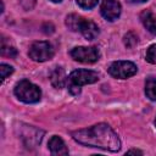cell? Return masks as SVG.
Here are the masks:
<instances>
[{
  "label": "cell",
  "mask_w": 156,
  "mask_h": 156,
  "mask_svg": "<svg viewBox=\"0 0 156 156\" xmlns=\"http://www.w3.org/2000/svg\"><path fill=\"white\" fill-rule=\"evenodd\" d=\"M1 55L6 56V57H16L17 50L13 46H10V44L6 45L5 39H2V43H1Z\"/></svg>",
  "instance_id": "9a60e30c"
},
{
  "label": "cell",
  "mask_w": 156,
  "mask_h": 156,
  "mask_svg": "<svg viewBox=\"0 0 156 156\" xmlns=\"http://www.w3.org/2000/svg\"><path fill=\"white\" fill-rule=\"evenodd\" d=\"M130 2H134V4H140V2H145L147 0H129Z\"/></svg>",
  "instance_id": "7402d4cb"
},
{
  "label": "cell",
  "mask_w": 156,
  "mask_h": 156,
  "mask_svg": "<svg viewBox=\"0 0 156 156\" xmlns=\"http://www.w3.org/2000/svg\"><path fill=\"white\" fill-rule=\"evenodd\" d=\"M155 123H156V121H155Z\"/></svg>",
  "instance_id": "cb8c5ba5"
},
{
  "label": "cell",
  "mask_w": 156,
  "mask_h": 156,
  "mask_svg": "<svg viewBox=\"0 0 156 156\" xmlns=\"http://www.w3.org/2000/svg\"><path fill=\"white\" fill-rule=\"evenodd\" d=\"M43 32L46 33V34H51L54 32V26L51 23H45L43 26Z\"/></svg>",
  "instance_id": "ffe728a7"
},
{
  "label": "cell",
  "mask_w": 156,
  "mask_h": 156,
  "mask_svg": "<svg viewBox=\"0 0 156 156\" xmlns=\"http://www.w3.org/2000/svg\"><path fill=\"white\" fill-rule=\"evenodd\" d=\"M49 149L52 155H67L68 154V149L66 147V144L57 135H54L49 140Z\"/></svg>",
  "instance_id": "9c48e42d"
},
{
  "label": "cell",
  "mask_w": 156,
  "mask_h": 156,
  "mask_svg": "<svg viewBox=\"0 0 156 156\" xmlns=\"http://www.w3.org/2000/svg\"><path fill=\"white\" fill-rule=\"evenodd\" d=\"M145 94L150 100L156 101V77H149L146 79V82H145Z\"/></svg>",
  "instance_id": "4fadbf2b"
},
{
  "label": "cell",
  "mask_w": 156,
  "mask_h": 156,
  "mask_svg": "<svg viewBox=\"0 0 156 156\" xmlns=\"http://www.w3.org/2000/svg\"><path fill=\"white\" fill-rule=\"evenodd\" d=\"M50 82L51 84L57 88V89H61L63 88L65 83H66V73L63 71V68L61 67H55L51 73H50Z\"/></svg>",
  "instance_id": "30bf717a"
},
{
  "label": "cell",
  "mask_w": 156,
  "mask_h": 156,
  "mask_svg": "<svg viewBox=\"0 0 156 156\" xmlns=\"http://www.w3.org/2000/svg\"><path fill=\"white\" fill-rule=\"evenodd\" d=\"M123 43L128 49H133L136 43H138V37L133 33V32H128L124 37H123Z\"/></svg>",
  "instance_id": "5bb4252c"
},
{
  "label": "cell",
  "mask_w": 156,
  "mask_h": 156,
  "mask_svg": "<svg viewBox=\"0 0 156 156\" xmlns=\"http://www.w3.org/2000/svg\"><path fill=\"white\" fill-rule=\"evenodd\" d=\"M51 1H54V2H61L62 0H51Z\"/></svg>",
  "instance_id": "603a6c76"
},
{
  "label": "cell",
  "mask_w": 156,
  "mask_h": 156,
  "mask_svg": "<svg viewBox=\"0 0 156 156\" xmlns=\"http://www.w3.org/2000/svg\"><path fill=\"white\" fill-rule=\"evenodd\" d=\"M13 91H15V95L17 96V99L26 102V104L38 102L41 98V91H40L39 87H37L35 84L30 83L27 79L20 80L15 85Z\"/></svg>",
  "instance_id": "3957f363"
},
{
  "label": "cell",
  "mask_w": 156,
  "mask_h": 156,
  "mask_svg": "<svg viewBox=\"0 0 156 156\" xmlns=\"http://www.w3.org/2000/svg\"><path fill=\"white\" fill-rule=\"evenodd\" d=\"M141 21H143V24L145 26V28L151 34L156 35V15L146 11L141 15Z\"/></svg>",
  "instance_id": "8fae6325"
},
{
  "label": "cell",
  "mask_w": 156,
  "mask_h": 156,
  "mask_svg": "<svg viewBox=\"0 0 156 156\" xmlns=\"http://www.w3.org/2000/svg\"><path fill=\"white\" fill-rule=\"evenodd\" d=\"M83 37L88 40H94L98 35H99V27L93 22V21H89V20H83V23L80 26V30H79Z\"/></svg>",
  "instance_id": "ba28073f"
},
{
  "label": "cell",
  "mask_w": 156,
  "mask_h": 156,
  "mask_svg": "<svg viewBox=\"0 0 156 156\" xmlns=\"http://www.w3.org/2000/svg\"><path fill=\"white\" fill-rule=\"evenodd\" d=\"M146 61L149 63L156 65V44H152L151 46H149L146 51Z\"/></svg>",
  "instance_id": "2e32d148"
},
{
  "label": "cell",
  "mask_w": 156,
  "mask_h": 156,
  "mask_svg": "<svg viewBox=\"0 0 156 156\" xmlns=\"http://www.w3.org/2000/svg\"><path fill=\"white\" fill-rule=\"evenodd\" d=\"M12 72H13V68H12L10 65H6V63H1V65H0V76H1V80H2V82H4Z\"/></svg>",
  "instance_id": "e0dca14e"
},
{
  "label": "cell",
  "mask_w": 156,
  "mask_h": 156,
  "mask_svg": "<svg viewBox=\"0 0 156 156\" xmlns=\"http://www.w3.org/2000/svg\"><path fill=\"white\" fill-rule=\"evenodd\" d=\"M83 17L78 16V15H68L66 17V26L68 27V29H71L72 32H78L80 30V26L83 23Z\"/></svg>",
  "instance_id": "7c38bea8"
},
{
  "label": "cell",
  "mask_w": 156,
  "mask_h": 156,
  "mask_svg": "<svg viewBox=\"0 0 156 156\" xmlns=\"http://www.w3.org/2000/svg\"><path fill=\"white\" fill-rule=\"evenodd\" d=\"M107 71L115 78L126 79L134 76L138 71V67L130 61H116L110 65Z\"/></svg>",
  "instance_id": "5b68a950"
},
{
  "label": "cell",
  "mask_w": 156,
  "mask_h": 156,
  "mask_svg": "<svg viewBox=\"0 0 156 156\" xmlns=\"http://www.w3.org/2000/svg\"><path fill=\"white\" fill-rule=\"evenodd\" d=\"M71 56L73 60L82 62V63H94L99 60L100 52L96 48H85V46H78L71 50Z\"/></svg>",
  "instance_id": "8992f818"
},
{
  "label": "cell",
  "mask_w": 156,
  "mask_h": 156,
  "mask_svg": "<svg viewBox=\"0 0 156 156\" xmlns=\"http://www.w3.org/2000/svg\"><path fill=\"white\" fill-rule=\"evenodd\" d=\"M100 11L105 20L115 21L121 15V5L117 0H102Z\"/></svg>",
  "instance_id": "52a82bcc"
},
{
  "label": "cell",
  "mask_w": 156,
  "mask_h": 156,
  "mask_svg": "<svg viewBox=\"0 0 156 156\" xmlns=\"http://www.w3.org/2000/svg\"><path fill=\"white\" fill-rule=\"evenodd\" d=\"M128 154H140V155H141L143 152H141V151H139V150H129V151H128Z\"/></svg>",
  "instance_id": "44dd1931"
},
{
  "label": "cell",
  "mask_w": 156,
  "mask_h": 156,
  "mask_svg": "<svg viewBox=\"0 0 156 156\" xmlns=\"http://www.w3.org/2000/svg\"><path fill=\"white\" fill-rule=\"evenodd\" d=\"M99 80V74L91 69H76L68 77V90L73 95L80 93V87Z\"/></svg>",
  "instance_id": "7a4b0ae2"
},
{
  "label": "cell",
  "mask_w": 156,
  "mask_h": 156,
  "mask_svg": "<svg viewBox=\"0 0 156 156\" xmlns=\"http://www.w3.org/2000/svg\"><path fill=\"white\" fill-rule=\"evenodd\" d=\"M20 4L21 6L24 9V10H32L35 5V0H20Z\"/></svg>",
  "instance_id": "d6986e66"
},
{
  "label": "cell",
  "mask_w": 156,
  "mask_h": 156,
  "mask_svg": "<svg viewBox=\"0 0 156 156\" xmlns=\"http://www.w3.org/2000/svg\"><path fill=\"white\" fill-rule=\"evenodd\" d=\"M98 1L99 0H77V4L84 10H90L98 5Z\"/></svg>",
  "instance_id": "ac0fdd59"
},
{
  "label": "cell",
  "mask_w": 156,
  "mask_h": 156,
  "mask_svg": "<svg viewBox=\"0 0 156 156\" xmlns=\"http://www.w3.org/2000/svg\"><path fill=\"white\" fill-rule=\"evenodd\" d=\"M28 55L33 61L44 62L54 56V49L48 41H35L30 45Z\"/></svg>",
  "instance_id": "277c9868"
},
{
  "label": "cell",
  "mask_w": 156,
  "mask_h": 156,
  "mask_svg": "<svg viewBox=\"0 0 156 156\" xmlns=\"http://www.w3.org/2000/svg\"><path fill=\"white\" fill-rule=\"evenodd\" d=\"M72 138L85 146L99 147L107 151H118L121 149V140L115 130L106 123H99L89 128L72 132Z\"/></svg>",
  "instance_id": "6da1fadb"
}]
</instances>
